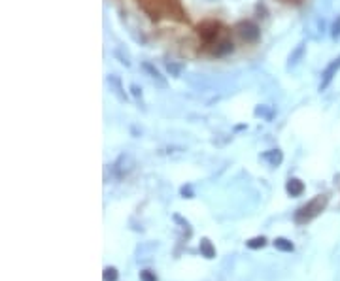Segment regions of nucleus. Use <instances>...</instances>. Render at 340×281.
Masks as SVG:
<instances>
[{
  "instance_id": "nucleus-1",
  "label": "nucleus",
  "mask_w": 340,
  "mask_h": 281,
  "mask_svg": "<svg viewBox=\"0 0 340 281\" xmlns=\"http://www.w3.org/2000/svg\"><path fill=\"white\" fill-rule=\"evenodd\" d=\"M138 4L153 21H159L161 17H168L180 23L189 21L180 0H138Z\"/></svg>"
},
{
  "instance_id": "nucleus-2",
  "label": "nucleus",
  "mask_w": 340,
  "mask_h": 281,
  "mask_svg": "<svg viewBox=\"0 0 340 281\" xmlns=\"http://www.w3.org/2000/svg\"><path fill=\"white\" fill-rule=\"evenodd\" d=\"M327 204H329V196L327 194H318V196H314L312 200L306 202L304 206H300L293 215V221L297 225H306L310 223L312 219H316L321 212H325Z\"/></svg>"
},
{
  "instance_id": "nucleus-3",
  "label": "nucleus",
  "mask_w": 340,
  "mask_h": 281,
  "mask_svg": "<svg viewBox=\"0 0 340 281\" xmlns=\"http://www.w3.org/2000/svg\"><path fill=\"white\" fill-rule=\"evenodd\" d=\"M221 32V23L215 19H204L200 21L199 25H197V34L200 36V40L204 42V44H212Z\"/></svg>"
},
{
  "instance_id": "nucleus-4",
  "label": "nucleus",
  "mask_w": 340,
  "mask_h": 281,
  "mask_svg": "<svg viewBox=\"0 0 340 281\" xmlns=\"http://www.w3.org/2000/svg\"><path fill=\"white\" fill-rule=\"evenodd\" d=\"M234 30L238 34V38H240L242 42H246V44H255V42H259L261 38V30L254 21H240V23L234 27Z\"/></svg>"
},
{
  "instance_id": "nucleus-5",
  "label": "nucleus",
  "mask_w": 340,
  "mask_h": 281,
  "mask_svg": "<svg viewBox=\"0 0 340 281\" xmlns=\"http://www.w3.org/2000/svg\"><path fill=\"white\" fill-rule=\"evenodd\" d=\"M133 168H134V159H133V155H129V153H123L115 161V164H113V172H115V178L117 180H123L125 175H129L131 172H133Z\"/></svg>"
},
{
  "instance_id": "nucleus-6",
  "label": "nucleus",
  "mask_w": 340,
  "mask_h": 281,
  "mask_svg": "<svg viewBox=\"0 0 340 281\" xmlns=\"http://www.w3.org/2000/svg\"><path fill=\"white\" fill-rule=\"evenodd\" d=\"M340 70V57H336L334 60H331L327 68L321 72V83H320V91H325L329 85H331V81L334 80V76L338 74Z\"/></svg>"
},
{
  "instance_id": "nucleus-7",
  "label": "nucleus",
  "mask_w": 340,
  "mask_h": 281,
  "mask_svg": "<svg viewBox=\"0 0 340 281\" xmlns=\"http://www.w3.org/2000/svg\"><path fill=\"white\" fill-rule=\"evenodd\" d=\"M108 85H110V91H112L117 98H119L121 102H127V94H125V91H123V85H121V80L117 78V76H108Z\"/></svg>"
},
{
  "instance_id": "nucleus-8",
  "label": "nucleus",
  "mask_w": 340,
  "mask_h": 281,
  "mask_svg": "<svg viewBox=\"0 0 340 281\" xmlns=\"http://www.w3.org/2000/svg\"><path fill=\"white\" fill-rule=\"evenodd\" d=\"M142 68L146 70L147 76H149V78H151V80H153L161 89L167 87V80H165V78L161 76V72H159V70H157V68L153 66V64H151V62H142Z\"/></svg>"
},
{
  "instance_id": "nucleus-9",
  "label": "nucleus",
  "mask_w": 340,
  "mask_h": 281,
  "mask_svg": "<svg viewBox=\"0 0 340 281\" xmlns=\"http://www.w3.org/2000/svg\"><path fill=\"white\" fill-rule=\"evenodd\" d=\"M261 159L265 162H268V166H280L282 161H284V153H282L280 149H270V151H265V153L261 155Z\"/></svg>"
},
{
  "instance_id": "nucleus-10",
  "label": "nucleus",
  "mask_w": 340,
  "mask_h": 281,
  "mask_svg": "<svg viewBox=\"0 0 340 281\" xmlns=\"http://www.w3.org/2000/svg\"><path fill=\"white\" fill-rule=\"evenodd\" d=\"M286 191L289 196H300L304 193V183L299 180V178H291V180L286 183Z\"/></svg>"
},
{
  "instance_id": "nucleus-11",
  "label": "nucleus",
  "mask_w": 340,
  "mask_h": 281,
  "mask_svg": "<svg viewBox=\"0 0 340 281\" xmlns=\"http://www.w3.org/2000/svg\"><path fill=\"white\" fill-rule=\"evenodd\" d=\"M233 49H234L233 42L229 40V38H223L221 42H218V44H215V47H213L212 53L215 55V57H223V55L231 53Z\"/></svg>"
},
{
  "instance_id": "nucleus-12",
  "label": "nucleus",
  "mask_w": 340,
  "mask_h": 281,
  "mask_svg": "<svg viewBox=\"0 0 340 281\" xmlns=\"http://www.w3.org/2000/svg\"><path fill=\"white\" fill-rule=\"evenodd\" d=\"M304 44H299V46L295 47L293 51H291V55H289V59H287V68H295L297 64L300 62V59L304 57Z\"/></svg>"
},
{
  "instance_id": "nucleus-13",
  "label": "nucleus",
  "mask_w": 340,
  "mask_h": 281,
  "mask_svg": "<svg viewBox=\"0 0 340 281\" xmlns=\"http://www.w3.org/2000/svg\"><path fill=\"white\" fill-rule=\"evenodd\" d=\"M199 249H200V255L204 257V259H213L215 257V248H213V243L208 238H202L199 243Z\"/></svg>"
},
{
  "instance_id": "nucleus-14",
  "label": "nucleus",
  "mask_w": 340,
  "mask_h": 281,
  "mask_svg": "<svg viewBox=\"0 0 340 281\" xmlns=\"http://www.w3.org/2000/svg\"><path fill=\"white\" fill-rule=\"evenodd\" d=\"M272 243H274V248L278 249V251H284V253H291V251L295 249L293 241L287 240V238H276Z\"/></svg>"
},
{
  "instance_id": "nucleus-15",
  "label": "nucleus",
  "mask_w": 340,
  "mask_h": 281,
  "mask_svg": "<svg viewBox=\"0 0 340 281\" xmlns=\"http://www.w3.org/2000/svg\"><path fill=\"white\" fill-rule=\"evenodd\" d=\"M246 245L250 249H261L267 245V238L265 236H255V238H252V240L246 241Z\"/></svg>"
},
{
  "instance_id": "nucleus-16",
  "label": "nucleus",
  "mask_w": 340,
  "mask_h": 281,
  "mask_svg": "<svg viewBox=\"0 0 340 281\" xmlns=\"http://www.w3.org/2000/svg\"><path fill=\"white\" fill-rule=\"evenodd\" d=\"M102 279L104 281H117L119 279V272H117V268H113V266L104 268V272H102Z\"/></svg>"
},
{
  "instance_id": "nucleus-17",
  "label": "nucleus",
  "mask_w": 340,
  "mask_h": 281,
  "mask_svg": "<svg viewBox=\"0 0 340 281\" xmlns=\"http://www.w3.org/2000/svg\"><path fill=\"white\" fill-rule=\"evenodd\" d=\"M140 281H157V275H155V272H151V270H142Z\"/></svg>"
},
{
  "instance_id": "nucleus-18",
  "label": "nucleus",
  "mask_w": 340,
  "mask_h": 281,
  "mask_svg": "<svg viewBox=\"0 0 340 281\" xmlns=\"http://www.w3.org/2000/svg\"><path fill=\"white\" fill-rule=\"evenodd\" d=\"M255 115H263L265 119H268V121H270V119H272L274 112H272V110L268 112V110H267V108H265V106H259V108H257V110H255Z\"/></svg>"
},
{
  "instance_id": "nucleus-19",
  "label": "nucleus",
  "mask_w": 340,
  "mask_h": 281,
  "mask_svg": "<svg viewBox=\"0 0 340 281\" xmlns=\"http://www.w3.org/2000/svg\"><path fill=\"white\" fill-rule=\"evenodd\" d=\"M180 193H181V196H183V198H193V196H195L193 187H191V185H183Z\"/></svg>"
},
{
  "instance_id": "nucleus-20",
  "label": "nucleus",
  "mask_w": 340,
  "mask_h": 281,
  "mask_svg": "<svg viewBox=\"0 0 340 281\" xmlns=\"http://www.w3.org/2000/svg\"><path fill=\"white\" fill-rule=\"evenodd\" d=\"M167 70H168V72H170V74L174 76V78H178V76H180L181 66H178V64H174V62H168V64H167Z\"/></svg>"
},
{
  "instance_id": "nucleus-21",
  "label": "nucleus",
  "mask_w": 340,
  "mask_h": 281,
  "mask_svg": "<svg viewBox=\"0 0 340 281\" xmlns=\"http://www.w3.org/2000/svg\"><path fill=\"white\" fill-rule=\"evenodd\" d=\"M174 221H176V223H180V225H181V227H183V228H186L187 232H191V228H189V223H187L186 219L181 217V215H178V214L174 215Z\"/></svg>"
},
{
  "instance_id": "nucleus-22",
  "label": "nucleus",
  "mask_w": 340,
  "mask_h": 281,
  "mask_svg": "<svg viewBox=\"0 0 340 281\" xmlns=\"http://www.w3.org/2000/svg\"><path fill=\"white\" fill-rule=\"evenodd\" d=\"M331 36H333V38H338V36H340V17L333 23V30H331Z\"/></svg>"
},
{
  "instance_id": "nucleus-23",
  "label": "nucleus",
  "mask_w": 340,
  "mask_h": 281,
  "mask_svg": "<svg viewBox=\"0 0 340 281\" xmlns=\"http://www.w3.org/2000/svg\"><path fill=\"white\" fill-rule=\"evenodd\" d=\"M131 91H133V94L134 96H136V98H138V100H142V89L138 87V85H131Z\"/></svg>"
},
{
  "instance_id": "nucleus-24",
  "label": "nucleus",
  "mask_w": 340,
  "mask_h": 281,
  "mask_svg": "<svg viewBox=\"0 0 340 281\" xmlns=\"http://www.w3.org/2000/svg\"><path fill=\"white\" fill-rule=\"evenodd\" d=\"M208 2H212V0H208Z\"/></svg>"
}]
</instances>
